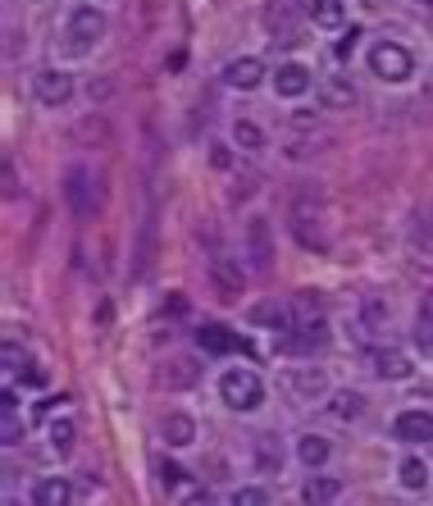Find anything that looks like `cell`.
<instances>
[{
    "mask_svg": "<svg viewBox=\"0 0 433 506\" xmlns=\"http://www.w3.org/2000/svg\"><path fill=\"white\" fill-rule=\"evenodd\" d=\"M220 397H224V406L229 411H260L265 406V384H260V375L256 370H224L220 375Z\"/></svg>",
    "mask_w": 433,
    "mask_h": 506,
    "instance_id": "cell-1",
    "label": "cell"
},
{
    "mask_svg": "<svg viewBox=\"0 0 433 506\" xmlns=\"http://www.w3.org/2000/svg\"><path fill=\"white\" fill-rule=\"evenodd\" d=\"M278 388L287 402H297V406H315L320 397H329V375L320 366H293V370H283L278 375Z\"/></svg>",
    "mask_w": 433,
    "mask_h": 506,
    "instance_id": "cell-2",
    "label": "cell"
},
{
    "mask_svg": "<svg viewBox=\"0 0 433 506\" xmlns=\"http://www.w3.org/2000/svg\"><path fill=\"white\" fill-rule=\"evenodd\" d=\"M370 74L379 83H410L415 74V55L401 41H374L370 46Z\"/></svg>",
    "mask_w": 433,
    "mask_h": 506,
    "instance_id": "cell-3",
    "label": "cell"
},
{
    "mask_svg": "<svg viewBox=\"0 0 433 506\" xmlns=\"http://www.w3.org/2000/svg\"><path fill=\"white\" fill-rule=\"evenodd\" d=\"M64 37H68V50L74 55H87L105 37V14L96 5H74L68 19H64Z\"/></svg>",
    "mask_w": 433,
    "mask_h": 506,
    "instance_id": "cell-4",
    "label": "cell"
},
{
    "mask_svg": "<svg viewBox=\"0 0 433 506\" xmlns=\"http://www.w3.org/2000/svg\"><path fill=\"white\" fill-rule=\"evenodd\" d=\"M64 196H68V210L78 214V220H92L101 196H96V174L87 165H74L68 169V183H64Z\"/></svg>",
    "mask_w": 433,
    "mask_h": 506,
    "instance_id": "cell-5",
    "label": "cell"
},
{
    "mask_svg": "<svg viewBox=\"0 0 433 506\" xmlns=\"http://www.w3.org/2000/svg\"><path fill=\"white\" fill-rule=\"evenodd\" d=\"M32 96L41 105L59 110V105L74 101V78H68L64 68H37V74H32Z\"/></svg>",
    "mask_w": 433,
    "mask_h": 506,
    "instance_id": "cell-6",
    "label": "cell"
},
{
    "mask_svg": "<svg viewBox=\"0 0 433 506\" xmlns=\"http://www.w3.org/2000/svg\"><path fill=\"white\" fill-rule=\"evenodd\" d=\"M210 283H214V293H220V302H238L242 297V265L229 260V256H214L210 260Z\"/></svg>",
    "mask_w": 433,
    "mask_h": 506,
    "instance_id": "cell-7",
    "label": "cell"
},
{
    "mask_svg": "<svg viewBox=\"0 0 433 506\" xmlns=\"http://www.w3.org/2000/svg\"><path fill=\"white\" fill-rule=\"evenodd\" d=\"M392 438H397V443H410V447L433 443V415H428V411H401V415L392 420Z\"/></svg>",
    "mask_w": 433,
    "mask_h": 506,
    "instance_id": "cell-8",
    "label": "cell"
},
{
    "mask_svg": "<svg viewBox=\"0 0 433 506\" xmlns=\"http://www.w3.org/2000/svg\"><path fill=\"white\" fill-rule=\"evenodd\" d=\"M311 68L306 64H297V59H287V64H278L274 68V92L278 96H287V101H297V96H306L311 92Z\"/></svg>",
    "mask_w": 433,
    "mask_h": 506,
    "instance_id": "cell-9",
    "label": "cell"
},
{
    "mask_svg": "<svg viewBox=\"0 0 433 506\" xmlns=\"http://www.w3.org/2000/svg\"><path fill=\"white\" fill-rule=\"evenodd\" d=\"M251 324H260V329H274L278 338L283 333H293L297 329V311H293V302H260L256 311H251Z\"/></svg>",
    "mask_w": 433,
    "mask_h": 506,
    "instance_id": "cell-10",
    "label": "cell"
},
{
    "mask_svg": "<svg viewBox=\"0 0 433 506\" xmlns=\"http://www.w3.org/2000/svg\"><path fill=\"white\" fill-rule=\"evenodd\" d=\"M370 360H374V375H379V379H388V384H401V379H410V375H415L410 356H406V351H397V347H379V351H370Z\"/></svg>",
    "mask_w": 433,
    "mask_h": 506,
    "instance_id": "cell-11",
    "label": "cell"
},
{
    "mask_svg": "<svg viewBox=\"0 0 433 506\" xmlns=\"http://www.w3.org/2000/svg\"><path fill=\"white\" fill-rule=\"evenodd\" d=\"M224 83H229V87H238V92H256V87L265 83V64H260L256 55L229 59V68H224Z\"/></svg>",
    "mask_w": 433,
    "mask_h": 506,
    "instance_id": "cell-12",
    "label": "cell"
},
{
    "mask_svg": "<svg viewBox=\"0 0 433 506\" xmlns=\"http://www.w3.org/2000/svg\"><path fill=\"white\" fill-rule=\"evenodd\" d=\"M247 256H251V269H256V274H269L274 247H269V224H265V220H251V224H247Z\"/></svg>",
    "mask_w": 433,
    "mask_h": 506,
    "instance_id": "cell-13",
    "label": "cell"
},
{
    "mask_svg": "<svg viewBox=\"0 0 433 506\" xmlns=\"http://www.w3.org/2000/svg\"><path fill=\"white\" fill-rule=\"evenodd\" d=\"M0 443H5V447H19L23 443V420H19L14 388H5V397H0Z\"/></svg>",
    "mask_w": 433,
    "mask_h": 506,
    "instance_id": "cell-14",
    "label": "cell"
},
{
    "mask_svg": "<svg viewBox=\"0 0 433 506\" xmlns=\"http://www.w3.org/2000/svg\"><path fill=\"white\" fill-rule=\"evenodd\" d=\"M320 101H324V110H351L356 105V83L347 74H333V78L320 83Z\"/></svg>",
    "mask_w": 433,
    "mask_h": 506,
    "instance_id": "cell-15",
    "label": "cell"
},
{
    "mask_svg": "<svg viewBox=\"0 0 433 506\" xmlns=\"http://www.w3.org/2000/svg\"><path fill=\"white\" fill-rule=\"evenodd\" d=\"M32 506H74V483L64 474H50L32 488Z\"/></svg>",
    "mask_w": 433,
    "mask_h": 506,
    "instance_id": "cell-16",
    "label": "cell"
},
{
    "mask_svg": "<svg viewBox=\"0 0 433 506\" xmlns=\"http://www.w3.org/2000/svg\"><path fill=\"white\" fill-rule=\"evenodd\" d=\"M196 342H201V351H214V356H224V351H247V342H242L238 333H229L224 324H205V329L196 333Z\"/></svg>",
    "mask_w": 433,
    "mask_h": 506,
    "instance_id": "cell-17",
    "label": "cell"
},
{
    "mask_svg": "<svg viewBox=\"0 0 433 506\" xmlns=\"http://www.w3.org/2000/svg\"><path fill=\"white\" fill-rule=\"evenodd\" d=\"M160 433H165L169 447H192V443H196V420L183 415V411H169L165 424H160Z\"/></svg>",
    "mask_w": 433,
    "mask_h": 506,
    "instance_id": "cell-18",
    "label": "cell"
},
{
    "mask_svg": "<svg viewBox=\"0 0 433 506\" xmlns=\"http://www.w3.org/2000/svg\"><path fill=\"white\" fill-rule=\"evenodd\" d=\"M329 456H333V447H329V438H320V433H302V438H297V461L306 470L329 465Z\"/></svg>",
    "mask_w": 433,
    "mask_h": 506,
    "instance_id": "cell-19",
    "label": "cell"
},
{
    "mask_svg": "<svg viewBox=\"0 0 433 506\" xmlns=\"http://www.w3.org/2000/svg\"><path fill=\"white\" fill-rule=\"evenodd\" d=\"M338 497H342V483L338 479H324V474L306 479V488H302V501L306 506H333Z\"/></svg>",
    "mask_w": 433,
    "mask_h": 506,
    "instance_id": "cell-20",
    "label": "cell"
},
{
    "mask_svg": "<svg viewBox=\"0 0 433 506\" xmlns=\"http://www.w3.org/2000/svg\"><path fill=\"white\" fill-rule=\"evenodd\" d=\"M306 14L315 19V28H342V19H347L342 0H311Z\"/></svg>",
    "mask_w": 433,
    "mask_h": 506,
    "instance_id": "cell-21",
    "label": "cell"
},
{
    "mask_svg": "<svg viewBox=\"0 0 433 506\" xmlns=\"http://www.w3.org/2000/svg\"><path fill=\"white\" fill-rule=\"evenodd\" d=\"M397 474H401V488H406V492H424V488H428V465H424L419 456H406V461L397 465Z\"/></svg>",
    "mask_w": 433,
    "mask_h": 506,
    "instance_id": "cell-22",
    "label": "cell"
},
{
    "mask_svg": "<svg viewBox=\"0 0 433 506\" xmlns=\"http://www.w3.org/2000/svg\"><path fill=\"white\" fill-rule=\"evenodd\" d=\"M360 411H365V397L360 393H333V402H329V415L333 420H360Z\"/></svg>",
    "mask_w": 433,
    "mask_h": 506,
    "instance_id": "cell-23",
    "label": "cell"
},
{
    "mask_svg": "<svg viewBox=\"0 0 433 506\" xmlns=\"http://www.w3.org/2000/svg\"><path fill=\"white\" fill-rule=\"evenodd\" d=\"M233 141H238L242 151H260V147H265V132H260L251 119H238V123H233Z\"/></svg>",
    "mask_w": 433,
    "mask_h": 506,
    "instance_id": "cell-24",
    "label": "cell"
},
{
    "mask_svg": "<svg viewBox=\"0 0 433 506\" xmlns=\"http://www.w3.org/2000/svg\"><path fill=\"white\" fill-rule=\"evenodd\" d=\"M196 379V360H174V366L165 370V384L169 388H187Z\"/></svg>",
    "mask_w": 433,
    "mask_h": 506,
    "instance_id": "cell-25",
    "label": "cell"
},
{
    "mask_svg": "<svg viewBox=\"0 0 433 506\" xmlns=\"http://www.w3.org/2000/svg\"><path fill=\"white\" fill-rule=\"evenodd\" d=\"M50 447H55L59 456L74 447V420H55V424H50Z\"/></svg>",
    "mask_w": 433,
    "mask_h": 506,
    "instance_id": "cell-26",
    "label": "cell"
},
{
    "mask_svg": "<svg viewBox=\"0 0 433 506\" xmlns=\"http://www.w3.org/2000/svg\"><path fill=\"white\" fill-rule=\"evenodd\" d=\"M233 506H274L265 488H238L233 492Z\"/></svg>",
    "mask_w": 433,
    "mask_h": 506,
    "instance_id": "cell-27",
    "label": "cell"
},
{
    "mask_svg": "<svg viewBox=\"0 0 433 506\" xmlns=\"http://www.w3.org/2000/svg\"><path fill=\"white\" fill-rule=\"evenodd\" d=\"M0 360H5V375H19V370H23V351H19V342H5V347H0Z\"/></svg>",
    "mask_w": 433,
    "mask_h": 506,
    "instance_id": "cell-28",
    "label": "cell"
},
{
    "mask_svg": "<svg viewBox=\"0 0 433 506\" xmlns=\"http://www.w3.org/2000/svg\"><path fill=\"white\" fill-rule=\"evenodd\" d=\"M183 506H220V501H214V492L196 488V492H187V497H183Z\"/></svg>",
    "mask_w": 433,
    "mask_h": 506,
    "instance_id": "cell-29",
    "label": "cell"
},
{
    "mask_svg": "<svg viewBox=\"0 0 433 506\" xmlns=\"http://www.w3.org/2000/svg\"><path fill=\"white\" fill-rule=\"evenodd\" d=\"M365 320H370V324H383V320H388V306L370 297V302H365Z\"/></svg>",
    "mask_w": 433,
    "mask_h": 506,
    "instance_id": "cell-30",
    "label": "cell"
},
{
    "mask_svg": "<svg viewBox=\"0 0 433 506\" xmlns=\"http://www.w3.org/2000/svg\"><path fill=\"white\" fill-rule=\"evenodd\" d=\"M160 483H165V488H178V483H183V470L165 461V465H160Z\"/></svg>",
    "mask_w": 433,
    "mask_h": 506,
    "instance_id": "cell-31",
    "label": "cell"
},
{
    "mask_svg": "<svg viewBox=\"0 0 433 506\" xmlns=\"http://www.w3.org/2000/svg\"><path fill=\"white\" fill-rule=\"evenodd\" d=\"M356 41H360V28H351V32H347V37L338 41V59H347V55L356 50Z\"/></svg>",
    "mask_w": 433,
    "mask_h": 506,
    "instance_id": "cell-32",
    "label": "cell"
},
{
    "mask_svg": "<svg viewBox=\"0 0 433 506\" xmlns=\"http://www.w3.org/2000/svg\"><path fill=\"white\" fill-rule=\"evenodd\" d=\"M415 342H419L424 351H433V324H428V320H419V329H415Z\"/></svg>",
    "mask_w": 433,
    "mask_h": 506,
    "instance_id": "cell-33",
    "label": "cell"
},
{
    "mask_svg": "<svg viewBox=\"0 0 433 506\" xmlns=\"http://www.w3.org/2000/svg\"><path fill=\"white\" fill-rule=\"evenodd\" d=\"M419 320H428V324H433V293L419 302Z\"/></svg>",
    "mask_w": 433,
    "mask_h": 506,
    "instance_id": "cell-34",
    "label": "cell"
},
{
    "mask_svg": "<svg viewBox=\"0 0 433 506\" xmlns=\"http://www.w3.org/2000/svg\"><path fill=\"white\" fill-rule=\"evenodd\" d=\"M415 5H424V10H433V0H415Z\"/></svg>",
    "mask_w": 433,
    "mask_h": 506,
    "instance_id": "cell-35",
    "label": "cell"
},
{
    "mask_svg": "<svg viewBox=\"0 0 433 506\" xmlns=\"http://www.w3.org/2000/svg\"><path fill=\"white\" fill-rule=\"evenodd\" d=\"M428 242H433V220H428Z\"/></svg>",
    "mask_w": 433,
    "mask_h": 506,
    "instance_id": "cell-36",
    "label": "cell"
},
{
    "mask_svg": "<svg viewBox=\"0 0 433 506\" xmlns=\"http://www.w3.org/2000/svg\"><path fill=\"white\" fill-rule=\"evenodd\" d=\"M37 5H50V0H37Z\"/></svg>",
    "mask_w": 433,
    "mask_h": 506,
    "instance_id": "cell-37",
    "label": "cell"
}]
</instances>
